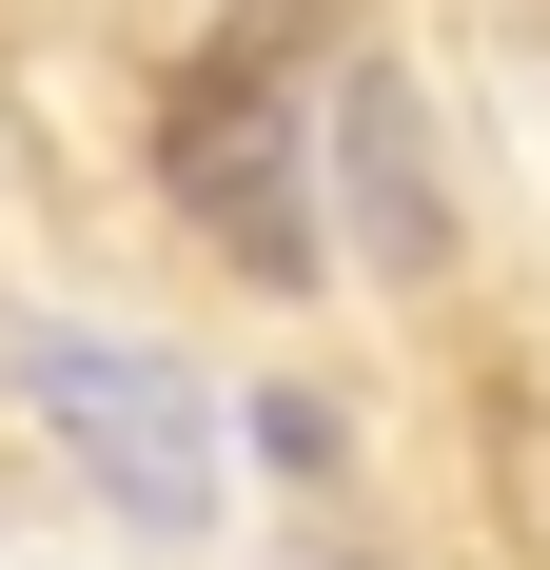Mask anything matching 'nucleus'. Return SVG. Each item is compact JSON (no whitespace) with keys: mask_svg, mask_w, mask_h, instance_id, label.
<instances>
[{"mask_svg":"<svg viewBox=\"0 0 550 570\" xmlns=\"http://www.w3.org/2000/svg\"><path fill=\"white\" fill-rule=\"evenodd\" d=\"M354 197H374V256H433V158H413V79H354Z\"/></svg>","mask_w":550,"mask_h":570,"instance_id":"obj_3","label":"nucleus"},{"mask_svg":"<svg viewBox=\"0 0 550 570\" xmlns=\"http://www.w3.org/2000/svg\"><path fill=\"white\" fill-rule=\"evenodd\" d=\"M158 158H177V217L217 236L236 276H315V138H295V99H275V59H197L158 118Z\"/></svg>","mask_w":550,"mask_h":570,"instance_id":"obj_2","label":"nucleus"},{"mask_svg":"<svg viewBox=\"0 0 550 570\" xmlns=\"http://www.w3.org/2000/svg\"><path fill=\"white\" fill-rule=\"evenodd\" d=\"M20 394H40V433L79 453V492H118L138 531H197V512H217V394H197L158 335H40Z\"/></svg>","mask_w":550,"mask_h":570,"instance_id":"obj_1","label":"nucleus"}]
</instances>
